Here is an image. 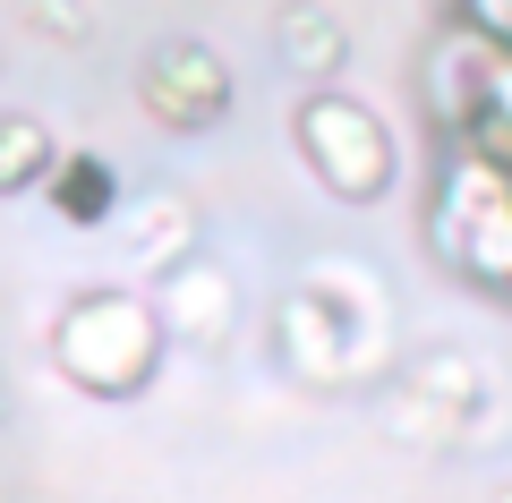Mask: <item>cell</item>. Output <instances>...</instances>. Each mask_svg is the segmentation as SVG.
<instances>
[{"label":"cell","instance_id":"6da1fadb","mask_svg":"<svg viewBox=\"0 0 512 503\" xmlns=\"http://www.w3.org/2000/svg\"><path fill=\"white\" fill-rule=\"evenodd\" d=\"M163 350H171V333L154 316V299L146 290H120V282L77 290L52 316V367L86 401H137L163 376Z\"/></svg>","mask_w":512,"mask_h":503},{"label":"cell","instance_id":"7a4b0ae2","mask_svg":"<svg viewBox=\"0 0 512 503\" xmlns=\"http://www.w3.org/2000/svg\"><path fill=\"white\" fill-rule=\"evenodd\" d=\"M291 145H299L308 180L325 188L333 205H384L402 188V137H393V120H384L376 103H359V94H342V86L299 94Z\"/></svg>","mask_w":512,"mask_h":503},{"label":"cell","instance_id":"3957f363","mask_svg":"<svg viewBox=\"0 0 512 503\" xmlns=\"http://www.w3.org/2000/svg\"><path fill=\"white\" fill-rule=\"evenodd\" d=\"M384 350V290H367L359 307H333L316 282H299L291 299H282V359H291L299 384H350L367 376Z\"/></svg>","mask_w":512,"mask_h":503},{"label":"cell","instance_id":"277c9868","mask_svg":"<svg viewBox=\"0 0 512 503\" xmlns=\"http://www.w3.org/2000/svg\"><path fill=\"white\" fill-rule=\"evenodd\" d=\"M231 60L197 35H171L137 60V111H146L163 137H205V128L231 120Z\"/></svg>","mask_w":512,"mask_h":503},{"label":"cell","instance_id":"5b68a950","mask_svg":"<svg viewBox=\"0 0 512 503\" xmlns=\"http://www.w3.org/2000/svg\"><path fill=\"white\" fill-rule=\"evenodd\" d=\"M495 69H504V43H487L478 26H436L419 52V103L436 120L444 145H461L478 120H487V94H495Z\"/></svg>","mask_w":512,"mask_h":503},{"label":"cell","instance_id":"8992f818","mask_svg":"<svg viewBox=\"0 0 512 503\" xmlns=\"http://www.w3.org/2000/svg\"><path fill=\"white\" fill-rule=\"evenodd\" d=\"M504 214H512V171L487 162V154H470V145H444V171L427 188V248L444 265H461V248Z\"/></svg>","mask_w":512,"mask_h":503},{"label":"cell","instance_id":"52a82bcc","mask_svg":"<svg viewBox=\"0 0 512 503\" xmlns=\"http://www.w3.org/2000/svg\"><path fill=\"white\" fill-rule=\"evenodd\" d=\"M154 316H163L171 342L214 350V342H231V324H239V282L214 265V256H188V265L171 273V290L154 299Z\"/></svg>","mask_w":512,"mask_h":503},{"label":"cell","instance_id":"ba28073f","mask_svg":"<svg viewBox=\"0 0 512 503\" xmlns=\"http://www.w3.org/2000/svg\"><path fill=\"white\" fill-rule=\"evenodd\" d=\"M43 205H52L69 231H111L120 222V205H128V180H120V162L111 154H94V145H60V162H52V180H43Z\"/></svg>","mask_w":512,"mask_h":503},{"label":"cell","instance_id":"9c48e42d","mask_svg":"<svg viewBox=\"0 0 512 503\" xmlns=\"http://www.w3.org/2000/svg\"><path fill=\"white\" fill-rule=\"evenodd\" d=\"M111 231H128V256L137 265H154V273H180L188 256V239H197V214H188L180 197H146V205H120V222Z\"/></svg>","mask_w":512,"mask_h":503},{"label":"cell","instance_id":"30bf717a","mask_svg":"<svg viewBox=\"0 0 512 503\" xmlns=\"http://www.w3.org/2000/svg\"><path fill=\"white\" fill-rule=\"evenodd\" d=\"M52 162H60V137L35 120V111H0V205L9 197H43Z\"/></svg>","mask_w":512,"mask_h":503},{"label":"cell","instance_id":"8fae6325","mask_svg":"<svg viewBox=\"0 0 512 503\" xmlns=\"http://www.w3.org/2000/svg\"><path fill=\"white\" fill-rule=\"evenodd\" d=\"M342 52H350V35H342L333 9H316V0H291V9H282V60H291V69H308L316 86H325V77L342 69Z\"/></svg>","mask_w":512,"mask_h":503},{"label":"cell","instance_id":"7c38bea8","mask_svg":"<svg viewBox=\"0 0 512 503\" xmlns=\"http://www.w3.org/2000/svg\"><path fill=\"white\" fill-rule=\"evenodd\" d=\"M461 282H478V290H495V299H512V214L504 222H487V231L461 248Z\"/></svg>","mask_w":512,"mask_h":503},{"label":"cell","instance_id":"4fadbf2b","mask_svg":"<svg viewBox=\"0 0 512 503\" xmlns=\"http://www.w3.org/2000/svg\"><path fill=\"white\" fill-rule=\"evenodd\" d=\"M470 154H487V162H504L512 171V52H504V69H495V94H487V120L470 128Z\"/></svg>","mask_w":512,"mask_h":503},{"label":"cell","instance_id":"5bb4252c","mask_svg":"<svg viewBox=\"0 0 512 503\" xmlns=\"http://www.w3.org/2000/svg\"><path fill=\"white\" fill-rule=\"evenodd\" d=\"M18 18L26 26H52L43 43H86V9H77V0H18Z\"/></svg>","mask_w":512,"mask_h":503},{"label":"cell","instance_id":"9a60e30c","mask_svg":"<svg viewBox=\"0 0 512 503\" xmlns=\"http://www.w3.org/2000/svg\"><path fill=\"white\" fill-rule=\"evenodd\" d=\"M453 18L478 26L487 43H504V52H512V0H453Z\"/></svg>","mask_w":512,"mask_h":503},{"label":"cell","instance_id":"2e32d148","mask_svg":"<svg viewBox=\"0 0 512 503\" xmlns=\"http://www.w3.org/2000/svg\"><path fill=\"white\" fill-rule=\"evenodd\" d=\"M504 503H512V495H504Z\"/></svg>","mask_w":512,"mask_h":503}]
</instances>
